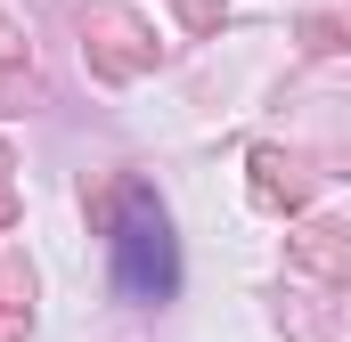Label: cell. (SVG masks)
Instances as JSON below:
<instances>
[{"instance_id":"cell-1","label":"cell","mask_w":351,"mask_h":342,"mask_svg":"<svg viewBox=\"0 0 351 342\" xmlns=\"http://www.w3.org/2000/svg\"><path fill=\"white\" fill-rule=\"evenodd\" d=\"M172 285H180L172 220H164V204L147 187H131L123 212H114V293L123 302H172Z\"/></svg>"}]
</instances>
